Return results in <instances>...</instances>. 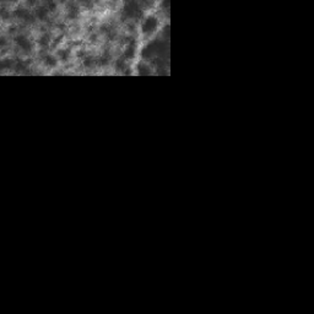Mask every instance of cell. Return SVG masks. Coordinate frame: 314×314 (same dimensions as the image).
I'll return each instance as SVG.
<instances>
[{
    "label": "cell",
    "mask_w": 314,
    "mask_h": 314,
    "mask_svg": "<svg viewBox=\"0 0 314 314\" xmlns=\"http://www.w3.org/2000/svg\"><path fill=\"white\" fill-rule=\"evenodd\" d=\"M15 42H16V44H17L23 52H26V53H30V52H31L32 44H31L30 39H28L26 36H23V34L16 36V37H15Z\"/></svg>",
    "instance_id": "1"
},
{
    "label": "cell",
    "mask_w": 314,
    "mask_h": 314,
    "mask_svg": "<svg viewBox=\"0 0 314 314\" xmlns=\"http://www.w3.org/2000/svg\"><path fill=\"white\" fill-rule=\"evenodd\" d=\"M124 14L128 17H137L141 15V10L139 9V6L135 2H129L124 10Z\"/></svg>",
    "instance_id": "2"
},
{
    "label": "cell",
    "mask_w": 314,
    "mask_h": 314,
    "mask_svg": "<svg viewBox=\"0 0 314 314\" xmlns=\"http://www.w3.org/2000/svg\"><path fill=\"white\" fill-rule=\"evenodd\" d=\"M156 27H157V20L155 17H149L145 21V23L142 26V30H144L145 33H150V32H153L156 30Z\"/></svg>",
    "instance_id": "3"
},
{
    "label": "cell",
    "mask_w": 314,
    "mask_h": 314,
    "mask_svg": "<svg viewBox=\"0 0 314 314\" xmlns=\"http://www.w3.org/2000/svg\"><path fill=\"white\" fill-rule=\"evenodd\" d=\"M101 32H102L103 34H105L109 39H114L115 36H117L115 30H114L110 25H103V26H101Z\"/></svg>",
    "instance_id": "4"
},
{
    "label": "cell",
    "mask_w": 314,
    "mask_h": 314,
    "mask_svg": "<svg viewBox=\"0 0 314 314\" xmlns=\"http://www.w3.org/2000/svg\"><path fill=\"white\" fill-rule=\"evenodd\" d=\"M48 9L44 7V6H39L37 10H36V16L39 18V20H46L47 16H48Z\"/></svg>",
    "instance_id": "5"
},
{
    "label": "cell",
    "mask_w": 314,
    "mask_h": 314,
    "mask_svg": "<svg viewBox=\"0 0 314 314\" xmlns=\"http://www.w3.org/2000/svg\"><path fill=\"white\" fill-rule=\"evenodd\" d=\"M79 16V9L75 5H70L68 9V17L71 20H75Z\"/></svg>",
    "instance_id": "6"
},
{
    "label": "cell",
    "mask_w": 314,
    "mask_h": 314,
    "mask_svg": "<svg viewBox=\"0 0 314 314\" xmlns=\"http://www.w3.org/2000/svg\"><path fill=\"white\" fill-rule=\"evenodd\" d=\"M43 62H44V64H46L47 66H55L57 63H58V60H57L53 55H49V54H47V55L43 57Z\"/></svg>",
    "instance_id": "7"
},
{
    "label": "cell",
    "mask_w": 314,
    "mask_h": 314,
    "mask_svg": "<svg viewBox=\"0 0 314 314\" xmlns=\"http://www.w3.org/2000/svg\"><path fill=\"white\" fill-rule=\"evenodd\" d=\"M38 42H39V44H41L42 47L48 46V44H49V42H50V36H49V33H44V34H42Z\"/></svg>",
    "instance_id": "8"
},
{
    "label": "cell",
    "mask_w": 314,
    "mask_h": 314,
    "mask_svg": "<svg viewBox=\"0 0 314 314\" xmlns=\"http://www.w3.org/2000/svg\"><path fill=\"white\" fill-rule=\"evenodd\" d=\"M58 55H59V59L62 62H66L69 59V55H70V52L68 49H60L58 52Z\"/></svg>",
    "instance_id": "9"
},
{
    "label": "cell",
    "mask_w": 314,
    "mask_h": 314,
    "mask_svg": "<svg viewBox=\"0 0 314 314\" xmlns=\"http://www.w3.org/2000/svg\"><path fill=\"white\" fill-rule=\"evenodd\" d=\"M109 58H110V55L105 52L103 55H101V57L98 58V60H97V62H98V64H100V65H102V66H103V65H107V64L109 63Z\"/></svg>",
    "instance_id": "10"
},
{
    "label": "cell",
    "mask_w": 314,
    "mask_h": 314,
    "mask_svg": "<svg viewBox=\"0 0 314 314\" xmlns=\"http://www.w3.org/2000/svg\"><path fill=\"white\" fill-rule=\"evenodd\" d=\"M82 63H84V66L85 68H91L93 64H95V60L91 58V57H85L82 59Z\"/></svg>",
    "instance_id": "11"
},
{
    "label": "cell",
    "mask_w": 314,
    "mask_h": 314,
    "mask_svg": "<svg viewBox=\"0 0 314 314\" xmlns=\"http://www.w3.org/2000/svg\"><path fill=\"white\" fill-rule=\"evenodd\" d=\"M27 12H28V11H26L25 9H17V10H15V12H14V14H15V16H16V17H20V18H22V20H23V17L26 16V14H27Z\"/></svg>",
    "instance_id": "12"
},
{
    "label": "cell",
    "mask_w": 314,
    "mask_h": 314,
    "mask_svg": "<svg viewBox=\"0 0 314 314\" xmlns=\"http://www.w3.org/2000/svg\"><path fill=\"white\" fill-rule=\"evenodd\" d=\"M23 20H25V22H26V23H33V22H34V16H33L32 14L27 12V14H26V16L23 17Z\"/></svg>",
    "instance_id": "13"
},
{
    "label": "cell",
    "mask_w": 314,
    "mask_h": 314,
    "mask_svg": "<svg viewBox=\"0 0 314 314\" xmlns=\"http://www.w3.org/2000/svg\"><path fill=\"white\" fill-rule=\"evenodd\" d=\"M117 69H119V70H123V69H126V66H125V60L121 58V59H118V62H117Z\"/></svg>",
    "instance_id": "14"
},
{
    "label": "cell",
    "mask_w": 314,
    "mask_h": 314,
    "mask_svg": "<svg viewBox=\"0 0 314 314\" xmlns=\"http://www.w3.org/2000/svg\"><path fill=\"white\" fill-rule=\"evenodd\" d=\"M47 9H48V11H54L55 10V4L54 2H49L47 5Z\"/></svg>",
    "instance_id": "15"
}]
</instances>
